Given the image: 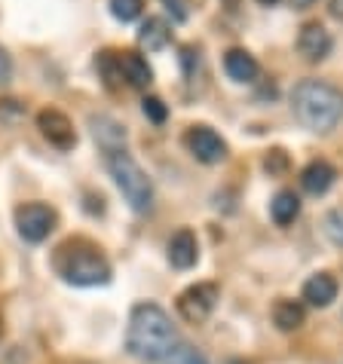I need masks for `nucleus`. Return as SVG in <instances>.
I'll return each mask as SVG.
<instances>
[{
    "label": "nucleus",
    "instance_id": "nucleus-1",
    "mask_svg": "<svg viewBox=\"0 0 343 364\" xmlns=\"http://www.w3.org/2000/svg\"><path fill=\"white\" fill-rule=\"evenodd\" d=\"M178 346V333L172 325L169 312L157 303H138L129 316V331H126V349L129 355L147 364L166 361L172 349Z\"/></svg>",
    "mask_w": 343,
    "mask_h": 364
},
{
    "label": "nucleus",
    "instance_id": "nucleus-2",
    "mask_svg": "<svg viewBox=\"0 0 343 364\" xmlns=\"http://www.w3.org/2000/svg\"><path fill=\"white\" fill-rule=\"evenodd\" d=\"M53 267L68 285H77V288H95V285H107L110 282L107 257L89 239L62 242L53 255Z\"/></svg>",
    "mask_w": 343,
    "mask_h": 364
},
{
    "label": "nucleus",
    "instance_id": "nucleus-3",
    "mask_svg": "<svg viewBox=\"0 0 343 364\" xmlns=\"http://www.w3.org/2000/svg\"><path fill=\"white\" fill-rule=\"evenodd\" d=\"M291 110L312 132H331L343 119V92L322 80H304L291 92Z\"/></svg>",
    "mask_w": 343,
    "mask_h": 364
},
{
    "label": "nucleus",
    "instance_id": "nucleus-4",
    "mask_svg": "<svg viewBox=\"0 0 343 364\" xmlns=\"http://www.w3.org/2000/svg\"><path fill=\"white\" fill-rule=\"evenodd\" d=\"M105 159H107L110 178H114V184L120 187V193L126 196V202L132 205V211L147 215V211L154 208V184H150V178L144 175V168H141L126 150H110V154H105Z\"/></svg>",
    "mask_w": 343,
    "mask_h": 364
},
{
    "label": "nucleus",
    "instance_id": "nucleus-5",
    "mask_svg": "<svg viewBox=\"0 0 343 364\" xmlns=\"http://www.w3.org/2000/svg\"><path fill=\"white\" fill-rule=\"evenodd\" d=\"M218 297H221V288L215 282L190 285L187 291H181V297H178V316L190 321V325H199V321H206L211 312H215Z\"/></svg>",
    "mask_w": 343,
    "mask_h": 364
},
{
    "label": "nucleus",
    "instance_id": "nucleus-6",
    "mask_svg": "<svg viewBox=\"0 0 343 364\" xmlns=\"http://www.w3.org/2000/svg\"><path fill=\"white\" fill-rule=\"evenodd\" d=\"M16 230L25 242H43L56 230V211L43 202H28L16 208Z\"/></svg>",
    "mask_w": 343,
    "mask_h": 364
},
{
    "label": "nucleus",
    "instance_id": "nucleus-7",
    "mask_svg": "<svg viewBox=\"0 0 343 364\" xmlns=\"http://www.w3.org/2000/svg\"><path fill=\"white\" fill-rule=\"evenodd\" d=\"M184 144H187L190 154H194L199 163H206V166H215V163H221V159L227 156L224 138H221L215 129H209V126H194V129H187Z\"/></svg>",
    "mask_w": 343,
    "mask_h": 364
},
{
    "label": "nucleus",
    "instance_id": "nucleus-8",
    "mask_svg": "<svg viewBox=\"0 0 343 364\" xmlns=\"http://www.w3.org/2000/svg\"><path fill=\"white\" fill-rule=\"evenodd\" d=\"M37 126H40V132H43V138L53 147H58V150H74L77 132H74V126H70V119L62 114V110H56V107L40 110V114H37Z\"/></svg>",
    "mask_w": 343,
    "mask_h": 364
},
{
    "label": "nucleus",
    "instance_id": "nucleus-9",
    "mask_svg": "<svg viewBox=\"0 0 343 364\" xmlns=\"http://www.w3.org/2000/svg\"><path fill=\"white\" fill-rule=\"evenodd\" d=\"M331 46H334V40H331L325 25L307 22L304 28H300V34H297V53L304 55L307 62H322V58H328Z\"/></svg>",
    "mask_w": 343,
    "mask_h": 364
},
{
    "label": "nucleus",
    "instance_id": "nucleus-10",
    "mask_svg": "<svg viewBox=\"0 0 343 364\" xmlns=\"http://www.w3.org/2000/svg\"><path fill=\"white\" fill-rule=\"evenodd\" d=\"M199 260V245L190 230H178L169 239V264L175 269H190Z\"/></svg>",
    "mask_w": 343,
    "mask_h": 364
},
{
    "label": "nucleus",
    "instance_id": "nucleus-11",
    "mask_svg": "<svg viewBox=\"0 0 343 364\" xmlns=\"http://www.w3.org/2000/svg\"><path fill=\"white\" fill-rule=\"evenodd\" d=\"M334 178H337L334 166L325 163V159H312V163L300 171V187H304L310 196H322V193H328L331 190Z\"/></svg>",
    "mask_w": 343,
    "mask_h": 364
},
{
    "label": "nucleus",
    "instance_id": "nucleus-12",
    "mask_svg": "<svg viewBox=\"0 0 343 364\" xmlns=\"http://www.w3.org/2000/svg\"><path fill=\"white\" fill-rule=\"evenodd\" d=\"M337 297V279L331 276V272H316L312 279H307L304 285V300L310 306H328L331 300Z\"/></svg>",
    "mask_w": 343,
    "mask_h": 364
},
{
    "label": "nucleus",
    "instance_id": "nucleus-13",
    "mask_svg": "<svg viewBox=\"0 0 343 364\" xmlns=\"http://www.w3.org/2000/svg\"><path fill=\"white\" fill-rule=\"evenodd\" d=\"M93 123V135L95 141L105 147V154H110V150H123L126 144V129L117 123V119H110V117H93L89 119Z\"/></svg>",
    "mask_w": 343,
    "mask_h": 364
},
{
    "label": "nucleus",
    "instance_id": "nucleus-14",
    "mask_svg": "<svg viewBox=\"0 0 343 364\" xmlns=\"http://www.w3.org/2000/svg\"><path fill=\"white\" fill-rule=\"evenodd\" d=\"M224 70L230 74V80H236V83H251V80L258 77V62H255V55L246 53V49H230L224 55Z\"/></svg>",
    "mask_w": 343,
    "mask_h": 364
},
{
    "label": "nucleus",
    "instance_id": "nucleus-15",
    "mask_svg": "<svg viewBox=\"0 0 343 364\" xmlns=\"http://www.w3.org/2000/svg\"><path fill=\"white\" fill-rule=\"evenodd\" d=\"M120 68H123V80L129 86H135V89H147L150 80H154V70H150V65L138 53H123L120 55Z\"/></svg>",
    "mask_w": 343,
    "mask_h": 364
},
{
    "label": "nucleus",
    "instance_id": "nucleus-16",
    "mask_svg": "<svg viewBox=\"0 0 343 364\" xmlns=\"http://www.w3.org/2000/svg\"><path fill=\"white\" fill-rule=\"evenodd\" d=\"M169 40H172V31H169V25L163 22V18H147L138 31V43H141V49H147V53L166 49Z\"/></svg>",
    "mask_w": 343,
    "mask_h": 364
},
{
    "label": "nucleus",
    "instance_id": "nucleus-17",
    "mask_svg": "<svg viewBox=\"0 0 343 364\" xmlns=\"http://www.w3.org/2000/svg\"><path fill=\"white\" fill-rule=\"evenodd\" d=\"M270 215H273V220L279 227L295 224L297 215H300V199L291 193V190H279L273 196V202H270Z\"/></svg>",
    "mask_w": 343,
    "mask_h": 364
},
{
    "label": "nucleus",
    "instance_id": "nucleus-18",
    "mask_svg": "<svg viewBox=\"0 0 343 364\" xmlns=\"http://www.w3.org/2000/svg\"><path fill=\"white\" fill-rule=\"evenodd\" d=\"M304 318H307V312L297 300H279L273 306V321L279 331H297L304 325Z\"/></svg>",
    "mask_w": 343,
    "mask_h": 364
},
{
    "label": "nucleus",
    "instance_id": "nucleus-19",
    "mask_svg": "<svg viewBox=\"0 0 343 364\" xmlns=\"http://www.w3.org/2000/svg\"><path fill=\"white\" fill-rule=\"evenodd\" d=\"M95 70H98V77L105 80L107 89H120V86H123V68H120V55L117 53H98Z\"/></svg>",
    "mask_w": 343,
    "mask_h": 364
},
{
    "label": "nucleus",
    "instance_id": "nucleus-20",
    "mask_svg": "<svg viewBox=\"0 0 343 364\" xmlns=\"http://www.w3.org/2000/svg\"><path fill=\"white\" fill-rule=\"evenodd\" d=\"M141 6H144V0H110V13L120 22H135L141 16Z\"/></svg>",
    "mask_w": 343,
    "mask_h": 364
},
{
    "label": "nucleus",
    "instance_id": "nucleus-21",
    "mask_svg": "<svg viewBox=\"0 0 343 364\" xmlns=\"http://www.w3.org/2000/svg\"><path fill=\"white\" fill-rule=\"evenodd\" d=\"M166 364H209V361H206V355L196 346H187V343H181V346L172 349V355L166 358Z\"/></svg>",
    "mask_w": 343,
    "mask_h": 364
},
{
    "label": "nucleus",
    "instance_id": "nucleus-22",
    "mask_svg": "<svg viewBox=\"0 0 343 364\" xmlns=\"http://www.w3.org/2000/svg\"><path fill=\"white\" fill-rule=\"evenodd\" d=\"M22 117H25V105H22V101L0 98V123H4V126H16V123H22Z\"/></svg>",
    "mask_w": 343,
    "mask_h": 364
},
{
    "label": "nucleus",
    "instance_id": "nucleus-23",
    "mask_svg": "<svg viewBox=\"0 0 343 364\" xmlns=\"http://www.w3.org/2000/svg\"><path fill=\"white\" fill-rule=\"evenodd\" d=\"M141 110H144V117L157 126L166 123V117H169V107L163 105V98H157V95H147L144 101H141Z\"/></svg>",
    "mask_w": 343,
    "mask_h": 364
},
{
    "label": "nucleus",
    "instance_id": "nucleus-24",
    "mask_svg": "<svg viewBox=\"0 0 343 364\" xmlns=\"http://www.w3.org/2000/svg\"><path fill=\"white\" fill-rule=\"evenodd\" d=\"M325 232H328V239L334 242V245H343V208L328 211V218H325Z\"/></svg>",
    "mask_w": 343,
    "mask_h": 364
},
{
    "label": "nucleus",
    "instance_id": "nucleus-25",
    "mask_svg": "<svg viewBox=\"0 0 343 364\" xmlns=\"http://www.w3.org/2000/svg\"><path fill=\"white\" fill-rule=\"evenodd\" d=\"M264 168L270 171V175H282V171L288 168V156H285V150H270V156L264 159Z\"/></svg>",
    "mask_w": 343,
    "mask_h": 364
},
{
    "label": "nucleus",
    "instance_id": "nucleus-26",
    "mask_svg": "<svg viewBox=\"0 0 343 364\" xmlns=\"http://www.w3.org/2000/svg\"><path fill=\"white\" fill-rule=\"evenodd\" d=\"M9 77H13V62H9V55L0 49V86H6Z\"/></svg>",
    "mask_w": 343,
    "mask_h": 364
},
{
    "label": "nucleus",
    "instance_id": "nucleus-27",
    "mask_svg": "<svg viewBox=\"0 0 343 364\" xmlns=\"http://www.w3.org/2000/svg\"><path fill=\"white\" fill-rule=\"evenodd\" d=\"M163 4H166V9H169V13H172V16H175V18H178V22H184V18H187L184 0H163Z\"/></svg>",
    "mask_w": 343,
    "mask_h": 364
},
{
    "label": "nucleus",
    "instance_id": "nucleus-28",
    "mask_svg": "<svg viewBox=\"0 0 343 364\" xmlns=\"http://www.w3.org/2000/svg\"><path fill=\"white\" fill-rule=\"evenodd\" d=\"M258 4H264V6H273V4H279V0H258Z\"/></svg>",
    "mask_w": 343,
    "mask_h": 364
},
{
    "label": "nucleus",
    "instance_id": "nucleus-29",
    "mask_svg": "<svg viewBox=\"0 0 343 364\" xmlns=\"http://www.w3.org/2000/svg\"><path fill=\"white\" fill-rule=\"evenodd\" d=\"M224 4H230V6H236V4H239V0H224Z\"/></svg>",
    "mask_w": 343,
    "mask_h": 364
}]
</instances>
